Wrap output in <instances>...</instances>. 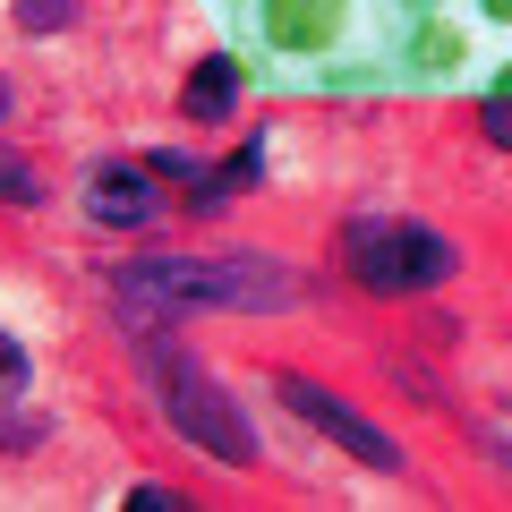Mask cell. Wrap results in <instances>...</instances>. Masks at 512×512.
Instances as JSON below:
<instances>
[{"mask_svg":"<svg viewBox=\"0 0 512 512\" xmlns=\"http://www.w3.org/2000/svg\"><path fill=\"white\" fill-rule=\"evenodd\" d=\"M120 299L154 316H188V308H291L299 274H282L274 256H128L120 265Z\"/></svg>","mask_w":512,"mask_h":512,"instance_id":"obj_1","label":"cell"},{"mask_svg":"<svg viewBox=\"0 0 512 512\" xmlns=\"http://www.w3.org/2000/svg\"><path fill=\"white\" fill-rule=\"evenodd\" d=\"M342 265H350L359 291L402 299V291H427V282L453 274V239L427 231V222H384V214H367V222H350V231H342Z\"/></svg>","mask_w":512,"mask_h":512,"instance_id":"obj_2","label":"cell"},{"mask_svg":"<svg viewBox=\"0 0 512 512\" xmlns=\"http://www.w3.org/2000/svg\"><path fill=\"white\" fill-rule=\"evenodd\" d=\"M163 359V410H171V427H180L197 453H214V461H231V470H248L256 461V427L239 419V402L231 393H214V376H197V367L180 359V350H154Z\"/></svg>","mask_w":512,"mask_h":512,"instance_id":"obj_3","label":"cell"},{"mask_svg":"<svg viewBox=\"0 0 512 512\" xmlns=\"http://www.w3.org/2000/svg\"><path fill=\"white\" fill-rule=\"evenodd\" d=\"M274 393H282V410H299V419H316V427H325V436L342 444L350 461H367V470H402V444L384 436L376 419H359L350 402H333L325 384H308V376H282Z\"/></svg>","mask_w":512,"mask_h":512,"instance_id":"obj_4","label":"cell"},{"mask_svg":"<svg viewBox=\"0 0 512 512\" xmlns=\"http://www.w3.org/2000/svg\"><path fill=\"white\" fill-rule=\"evenodd\" d=\"M86 214L111 222V231H146L163 214V188H154V163H103L86 180Z\"/></svg>","mask_w":512,"mask_h":512,"instance_id":"obj_5","label":"cell"},{"mask_svg":"<svg viewBox=\"0 0 512 512\" xmlns=\"http://www.w3.org/2000/svg\"><path fill=\"white\" fill-rule=\"evenodd\" d=\"M342 18H350V0H265L256 9V26H265L274 52H325L342 35Z\"/></svg>","mask_w":512,"mask_h":512,"instance_id":"obj_6","label":"cell"},{"mask_svg":"<svg viewBox=\"0 0 512 512\" xmlns=\"http://www.w3.org/2000/svg\"><path fill=\"white\" fill-rule=\"evenodd\" d=\"M231 103H239V60H197L188 69V86H180V120H197V128H222L231 120Z\"/></svg>","mask_w":512,"mask_h":512,"instance_id":"obj_7","label":"cell"},{"mask_svg":"<svg viewBox=\"0 0 512 512\" xmlns=\"http://www.w3.org/2000/svg\"><path fill=\"white\" fill-rule=\"evenodd\" d=\"M0 205H43V171H35V163H9V154H0Z\"/></svg>","mask_w":512,"mask_h":512,"instance_id":"obj_8","label":"cell"},{"mask_svg":"<svg viewBox=\"0 0 512 512\" xmlns=\"http://www.w3.org/2000/svg\"><path fill=\"white\" fill-rule=\"evenodd\" d=\"M410 60H419V69H453V60H461V35H453V26H427V35L410 43Z\"/></svg>","mask_w":512,"mask_h":512,"instance_id":"obj_9","label":"cell"},{"mask_svg":"<svg viewBox=\"0 0 512 512\" xmlns=\"http://www.w3.org/2000/svg\"><path fill=\"white\" fill-rule=\"evenodd\" d=\"M77 0H18V26H35V35H52V26H69Z\"/></svg>","mask_w":512,"mask_h":512,"instance_id":"obj_10","label":"cell"},{"mask_svg":"<svg viewBox=\"0 0 512 512\" xmlns=\"http://www.w3.org/2000/svg\"><path fill=\"white\" fill-rule=\"evenodd\" d=\"M478 120H487V137H495V146L512 154V86H495V94H487V111H478Z\"/></svg>","mask_w":512,"mask_h":512,"instance_id":"obj_11","label":"cell"},{"mask_svg":"<svg viewBox=\"0 0 512 512\" xmlns=\"http://www.w3.org/2000/svg\"><path fill=\"white\" fill-rule=\"evenodd\" d=\"M0 376H9V384H18V376H26V350H18V342H9V333H0Z\"/></svg>","mask_w":512,"mask_h":512,"instance_id":"obj_12","label":"cell"},{"mask_svg":"<svg viewBox=\"0 0 512 512\" xmlns=\"http://www.w3.org/2000/svg\"><path fill=\"white\" fill-rule=\"evenodd\" d=\"M478 9H487V18H504V26H512V0H478Z\"/></svg>","mask_w":512,"mask_h":512,"instance_id":"obj_13","label":"cell"},{"mask_svg":"<svg viewBox=\"0 0 512 512\" xmlns=\"http://www.w3.org/2000/svg\"><path fill=\"white\" fill-rule=\"evenodd\" d=\"M0 120H9V86H0Z\"/></svg>","mask_w":512,"mask_h":512,"instance_id":"obj_14","label":"cell"},{"mask_svg":"<svg viewBox=\"0 0 512 512\" xmlns=\"http://www.w3.org/2000/svg\"><path fill=\"white\" fill-rule=\"evenodd\" d=\"M495 86H512V69H504V77H495Z\"/></svg>","mask_w":512,"mask_h":512,"instance_id":"obj_15","label":"cell"}]
</instances>
